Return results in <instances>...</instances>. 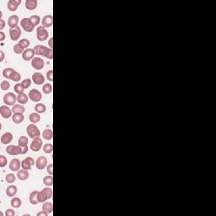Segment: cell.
<instances>
[{
  "label": "cell",
  "instance_id": "cell-1",
  "mask_svg": "<svg viewBox=\"0 0 216 216\" xmlns=\"http://www.w3.org/2000/svg\"><path fill=\"white\" fill-rule=\"evenodd\" d=\"M34 51L36 55H41L43 57H46L48 59H53V52L52 48L46 47L45 46H41V45H36L34 47Z\"/></svg>",
  "mask_w": 216,
  "mask_h": 216
},
{
  "label": "cell",
  "instance_id": "cell-2",
  "mask_svg": "<svg viewBox=\"0 0 216 216\" xmlns=\"http://www.w3.org/2000/svg\"><path fill=\"white\" fill-rule=\"evenodd\" d=\"M53 189L50 188H44L43 190H41L38 193V198H39L40 203H44L47 199L52 198H53Z\"/></svg>",
  "mask_w": 216,
  "mask_h": 216
},
{
  "label": "cell",
  "instance_id": "cell-3",
  "mask_svg": "<svg viewBox=\"0 0 216 216\" xmlns=\"http://www.w3.org/2000/svg\"><path fill=\"white\" fill-rule=\"evenodd\" d=\"M26 132L27 134L33 139L36 138H39V136H40V131H39L38 128L34 123H31V124L27 126Z\"/></svg>",
  "mask_w": 216,
  "mask_h": 216
},
{
  "label": "cell",
  "instance_id": "cell-4",
  "mask_svg": "<svg viewBox=\"0 0 216 216\" xmlns=\"http://www.w3.org/2000/svg\"><path fill=\"white\" fill-rule=\"evenodd\" d=\"M49 36L48 31L47 30V29L43 26H39L36 30V36L38 41H44L47 39Z\"/></svg>",
  "mask_w": 216,
  "mask_h": 216
},
{
  "label": "cell",
  "instance_id": "cell-5",
  "mask_svg": "<svg viewBox=\"0 0 216 216\" xmlns=\"http://www.w3.org/2000/svg\"><path fill=\"white\" fill-rule=\"evenodd\" d=\"M17 100V97L15 96V95L12 92L7 93L4 96H3V101L7 106H14L15 101Z\"/></svg>",
  "mask_w": 216,
  "mask_h": 216
},
{
  "label": "cell",
  "instance_id": "cell-6",
  "mask_svg": "<svg viewBox=\"0 0 216 216\" xmlns=\"http://www.w3.org/2000/svg\"><path fill=\"white\" fill-rule=\"evenodd\" d=\"M6 152H7V154L10 155H21L22 147H20V146H16V145H9V146L6 148Z\"/></svg>",
  "mask_w": 216,
  "mask_h": 216
},
{
  "label": "cell",
  "instance_id": "cell-7",
  "mask_svg": "<svg viewBox=\"0 0 216 216\" xmlns=\"http://www.w3.org/2000/svg\"><path fill=\"white\" fill-rule=\"evenodd\" d=\"M20 25L22 28L26 31V32H31L34 30L35 26L33 25V23L31 22V20H30V18H24L21 21H20Z\"/></svg>",
  "mask_w": 216,
  "mask_h": 216
},
{
  "label": "cell",
  "instance_id": "cell-8",
  "mask_svg": "<svg viewBox=\"0 0 216 216\" xmlns=\"http://www.w3.org/2000/svg\"><path fill=\"white\" fill-rule=\"evenodd\" d=\"M29 98L34 102H38V101H41L42 95L39 90H37L36 89H33L29 92Z\"/></svg>",
  "mask_w": 216,
  "mask_h": 216
},
{
  "label": "cell",
  "instance_id": "cell-9",
  "mask_svg": "<svg viewBox=\"0 0 216 216\" xmlns=\"http://www.w3.org/2000/svg\"><path fill=\"white\" fill-rule=\"evenodd\" d=\"M44 60L41 57H34L31 61V66L36 70H41L44 68Z\"/></svg>",
  "mask_w": 216,
  "mask_h": 216
},
{
  "label": "cell",
  "instance_id": "cell-10",
  "mask_svg": "<svg viewBox=\"0 0 216 216\" xmlns=\"http://www.w3.org/2000/svg\"><path fill=\"white\" fill-rule=\"evenodd\" d=\"M9 36L12 41H18L21 36V30L19 26L11 28L9 30Z\"/></svg>",
  "mask_w": 216,
  "mask_h": 216
},
{
  "label": "cell",
  "instance_id": "cell-11",
  "mask_svg": "<svg viewBox=\"0 0 216 216\" xmlns=\"http://www.w3.org/2000/svg\"><path fill=\"white\" fill-rule=\"evenodd\" d=\"M42 144H43V142H42V140L40 138H34L33 141H32V143H31V144H30V149L34 152H38L41 149Z\"/></svg>",
  "mask_w": 216,
  "mask_h": 216
},
{
  "label": "cell",
  "instance_id": "cell-12",
  "mask_svg": "<svg viewBox=\"0 0 216 216\" xmlns=\"http://www.w3.org/2000/svg\"><path fill=\"white\" fill-rule=\"evenodd\" d=\"M47 165V159L45 156H40L36 161V166L38 170H43Z\"/></svg>",
  "mask_w": 216,
  "mask_h": 216
},
{
  "label": "cell",
  "instance_id": "cell-13",
  "mask_svg": "<svg viewBox=\"0 0 216 216\" xmlns=\"http://www.w3.org/2000/svg\"><path fill=\"white\" fill-rule=\"evenodd\" d=\"M36 163V161L31 158V157H27L26 159H25L23 161L21 162V166H22V169L24 170H30L31 166Z\"/></svg>",
  "mask_w": 216,
  "mask_h": 216
},
{
  "label": "cell",
  "instance_id": "cell-14",
  "mask_svg": "<svg viewBox=\"0 0 216 216\" xmlns=\"http://www.w3.org/2000/svg\"><path fill=\"white\" fill-rule=\"evenodd\" d=\"M36 55L35 53V51L34 49H31V48H27L25 50V52L22 53V57L24 60L26 61H29V60H31L34 58V56Z\"/></svg>",
  "mask_w": 216,
  "mask_h": 216
},
{
  "label": "cell",
  "instance_id": "cell-15",
  "mask_svg": "<svg viewBox=\"0 0 216 216\" xmlns=\"http://www.w3.org/2000/svg\"><path fill=\"white\" fill-rule=\"evenodd\" d=\"M20 3H21V0H9L8 2V9L9 11H15L17 10Z\"/></svg>",
  "mask_w": 216,
  "mask_h": 216
},
{
  "label": "cell",
  "instance_id": "cell-16",
  "mask_svg": "<svg viewBox=\"0 0 216 216\" xmlns=\"http://www.w3.org/2000/svg\"><path fill=\"white\" fill-rule=\"evenodd\" d=\"M32 81L37 84V85H40V84H42L45 81V78L44 76L40 74V73H35L33 75H32Z\"/></svg>",
  "mask_w": 216,
  "mask_h": 216
},
{
  "label": "cell",
  "instance_id": "cell-17",
  "mask_svg": "<svg viewBox=\"0 0 216 216\" xmlns=\"http://www.w3.org/2000/svg\"><path fill=\"white\" fill-rule=\"evenodd\" d=\"M53 17L51 14L46 15L43 19H42V26L45 28H49L53 26Z\"/></svg>",
  "mask_w": 216,
  "mask_h": 216
},
{
  "label": "cell",
  "instance_id": "cell-18",
  "mask_svg": "<svg viewBox=\"0 0 216 216\" xmlns=\"http://www.w3.org/2000/svg\"><path fill=\"white\" fill-rule=\"evenodd\" d=\"M0 114L3 118H9L12 116V110L7 106H2L0 107Z\"/></svg>",
  "mask_w": 216,
  "mask_h": 216
},
{
  "label": "cell",
  "instance_id": "cell-19",
  "mask_svg": "<svg viewBox=\"0 0 216 216\" xmlns=\"http://www.w3.org/2000/svg\"><path fill=\"white\" fill-rule=\"evenodd\" d=\"M18 24H19V17L17 15H11L8 19V25L10 27V29L17 27Z\"/></svg>",
  "mask_w": 216,
  "mask_h": 216
},
{
  "label": "cell",
  "instance_id": "cell-20",
  "mask_svg": "<svg viewBox=\"0 0 216 216\" xmlns=\"http://www.w3.org/2000/svg\"><path fill=\"white\" fill-rule=\"evenodd\" d=\"M38 193L39 191H33L30 195V203L32 205H36L40 203L39 198H38Z\"/></svg>",
  "mask_w": 216,
  "mask_h": 216
},
{
  "label": "cell",
  "instance_id": "cell-21",
  "mask_svg": "<svg viewBox=\"0 0 216 216\" xmlns=\"http://www.w3.org/2000/svg\"><path fill=\"white\" fill-rule=\"evenodd\" d=\"M20 161L18 159H13L9 163V169L13 171H18L20 168Z\"/></svg>",
  "mask_w": 216,
  "mask_h": 216
},
{
  "label": "cell",
  "instance_id": "cell-22",
  "mask_svg": "<svg viewBox=\"0 0 216 216\" xmlns=\"http://www.w3.org/2000/svg\"><path fill=\"white\" fill-rule=\"evenodd\" d=\"M24 119H25V117L23 113H14V115L12 116V121L16 124L21 123L24 121Z\"/></svg>",
  "mask_w": 216,
  "mask_h": 216
},
{
  "label": "cell",
  "instance_id": "cell-23",
  "mask_svg": "<svg viewBox=\"0 0 216 216\" xmlns=\"http://www.w3.org/2000/svg\"><path fill=\"white\" fill-rule=\"evenodd\" d=\"M13 139V135L11 133H5L1 137V143L3 144H9Z\"/></svg>",
  "mask_w": 216,
  "mask_h": 216
},
{
  "label": "cell",
  "instance_id": "cell-24",
  "mask_svg": "<svg viewBox=\"0 0 216 216\" xmlns=\"http://www.w3.org/2000/svg\"><path fill=\"white\" fill-rule=\"evenodd\" d=\"M29 172L26 170H20V171H18V173H17V177L20 180V181H26L29 178Z\"/></svg>",
  "mask_w": 216,
  "mask_h": 216
},
{
  "label": "cell",
  "instance_id": "cell-25",
  "mask_svg": "<svg viewBox=\"0 0 216 216\" xmlns=\"http://www.w3.org/2000/svg\"><path fill=\"white\" fill-rule=\"evenodd\" d=\"M37 7L36 0H26V8L28 10H34Z\"/></svg>",
  "mask_w": 216,
  "mask_h": 216
},
{
  "label": "cell",
  "instance_id": "cell-26",
  "mask_svg": "<svg viewBox=\"0 0 216 216\" xmlns=\"http://www.w3.org/2000/svg\"><path fill=\"white\" fill-rule=\"evenodd\" d=\"M42 210L47 212V214H51L53 211V204L50 202H46L42 205Z\"/></svg>",
  "mask_w": 216,
  "mask_h": 216
},
{
  "label": "cell",
  "instance_id": "cell-27",
  "mask_svg": "<svg viewBox=\"0 0 216 216\" xmlns=\"http://www.w3.org/2000/svg\"><path fill=\"white\" fill-rule=\"evenodd\" d=\"M17 193V187L11 185L9 187H8L6 189V194L9 197H14L15 194Z\"/></svg>",
  "mask_w": 216,
  "mask_h": 216
},
{
  "label": "cell",
  "instance_id": "cell-28",
  "mask_svg": "<svg viewBox=\"0 0 216 216\" xmlns=\"http://www.w3.org/2000/svg\"><path fill=\"white\" fill-rule=\"evenodd\" d=\"M29 118H30V122L35 124V123H37V122L40 121L41 117H40L39 113H37V112H33V113H31V114L30 115Z\"/></svg>",
  "mask_w": 216,
  "mask_h": 216
},
{
  "label": "cell",
  "instance_id": "cell-29",
  "mask_svg": "<svg viewBox=\"0 0 216 216\" xmlns=\"http://www.w3.org/2000/svg\"><path fill=\"white\" fill-rule=\"evenodd\" d=\"M28 96H27L26 94L25 93H22V94H20L18 95L17 96V101L19 103H20L21 105H24V104H26L27 101H28Z\"/></svg>",
  "mask_w": 216,
  "mask_h": 216
},
{
  "label": "cell",
  "instance_id": "cell-30",
  "mask_svg": "<svg viewBox=\"0 0 216 216\" xmlns=\"http://www.w3.org/2000/svg\"><path fill=\"white\" fill-rule=\"evenodd\" d=\"M22 203H21V200L20 198H17V197H14L11 199V206L14 209H18L21 206Z\"/></svg>",
  "mask_w": 216,
  "mask_h": 216
},
{
  "label": "cell",
  "instance_id": "cell-31",
  "mask_svg": "<svg viewBox=\"0 0 216 216\" xmlns=\"http://www.w3.org/2000/svg\"><path fill=\"white\" fill-rule=\"evenodd\" d=\"M42 136L45 139L47 140H51L53 138V130L52 129H49V128H47L43 131L42 133Z\"/></svg>",
  "mask_w": 216,
  "mask_h": 216
},
{
  "label": "cell",
  "instance_id": "cell-32",
  "mask_svg": "<svg viewBox=\"0 0 216 216\" xmlns=\"http://www.w3.org/2000/svg\"><path fill=\"white\" fill-rule=\"evenodd\" d=\"M35 110L37 113H44L47 111V107L42 103H37L35 107Z\"/></svg>",
  "mask_w": 216,
  "mask_h": 216
},
{
  "label": "cell",
  "instance_id": "cell-33",
  "mask_svg": "<svg viewBox=\"0 0 216 216\" xmlns=\"http://www.w3.org/2000/svg\"><path fill=\"white\" fill-rule=\"evenodd\" d=\"M26 109L21 105H14L12 107V111L14 113H24Z\"/></svg>",
  "mask_w": 216,
  "mask_h": 216
},
{
  "label": "cell",
  "instance_id": "cell-34",
  "mask_svg": "<svg viewBox=\"0 0 216 216\" xmlns=\"http://www.w3.org/2000/svg\"><path fill=\"white\" fill-rule=\"evenodd\" d=\"M15 70L14 69H13V68H5L3 71V77L5 78V79H10V76H11V74L14 72Z\"/></svg>",
  "mask_w": 216,
  "mask_h": 216
},
{
  "label": "cell",
  "instance_id": "cell-35",
  "mask_svg": "<svg viewBox=\"0 0 216 216\" xmlns=\"http://www.w3.org/2000/svg\"><path fill=\"white\" fill-rule=\"evenodd\" d=\"M43 182L46 186L47 187H51L53 185V177L50 175V176H45L43 178Z\"/></svg>",
  "mask_w": 216,
  "mask_h": 216
},
{
  "label": "cell",
  "instance_id": "cell-36",
  "mask_svg": "<svg viewBox=\"0 0 216 216\" xmlns=\"http://www.w3.org/2000/svg\"><path fill=\"white\" fill-rule=\"evenodd\" d=\"M19 146L20 147H26V146H28V138L26 136H21L20 138H19Z\"/></svg>",
  "mask_w": 216,
  "mask_h": 216
},
{
  "label": "cell",
  "instance_id": "cell-37",
  "mask_svg": "<svg viewBox=\"0 0 216 216\" xmlns=\"http://www.w3.org/2000/svg\"><path fill=\"white\" fill-rule=\"evenodd\" d=\"M14 91H15L17 94H19V95L24 93V90H25V88L23 87L22 84H20V83L16 84L14 85Z\"/></svg>",
  "mask_w": 216,
  "mask_h": 216
},
{
  "label": "cell",
  "instance_id": "cell-38",
  "mask_svg": "<svg viewBox=\"0 0 216 216\" xmlns=\"http://www.w3.org/2000/svg\"><path fill=\"white\" fill-rule=\"evenodd\" d=\"M42 90L45 94H50L52 91H53V85L51 84H46L43 85V88H42Z\"/></svg>",
  "mask_w": 216,
  "mask_h": 216
},
{
  "label": "cell",
  "instance_id": "cell-39",
  "mask_svg": "<svg viewBox=\"0 0 216 216\" xmlns=\"http://www.w3.org/2000/svg\"><path fill=\"white\" fill-rule=\"evenodd\" d=\"M43 150L47 154H51L53 151V144H45L44 147H43Z\"/></svg>",
  "mask_w": 216,
  "mask_h": 216
},
{
  "label": "cell",
  "instance_id": "cell-40",
  "mask_svg": "<svg viewBox=\"0 0 216 216\" xmlns=\"http://www.w3.org/2000/svg\"><path fill=\"white\" fill-rule=\"evenodd\" d=\"M20 79H21V75H20L18 72H16V71H14V72L11 74V76H10V80L14 81V82L20 81Z\"/></svg>",
  "mask_w": 216,
  "mask_h": 216
},
{
  "label": "cell",
  "instance_id": "cell-41",
  "mask_svg": "<svg viewBox=\"0 0 216 216\" xmlns=\"http://www.w3.org/2000/svg\"><path fill=\"white\" fill-rule=\"evenodd\" d=\"M30 20H31V22L33 23V25L35 26H38L39 23H40V20H41V19H40V17L38 15H32V16H30Z\"/></svg>",
  "mask_w": 216,
  "mask_h": 216
},
{
  "label": "cell",
  "instance_id": "cell-42",
  "mask_svg": "<svg viewBox=\"0 0 216 216\" xmlns=\"http://www.w3.org/2000/svg\"><path fill=\"white\" fill-rule=\"evenodd\" d=\"M24 47H22L20 44H16V45H14V52L15 53L17 54H21L23 53L25 51H24Z\"/></svg>",
  "mask_w": 216,
  "mask_h": 216
},
{
  "label": "cell",
  "instance_id": "cell-43",
  "mask_svg": "<svg viewBox=\"0 0 216 216\" xmlns=\"http://www.w3.org/2000/svg\"><path fill=\"white\" fill-rule=\"evenodd\" d=\"M15 181V176L12 173H9L6 176V182L8 183H13Z\"/></svg>",
  "mask_w": 216,
  "mask_h": 216
},
{
  "label": "cell",
  "instance_id": "cell-44",
  "mask_svg": "<svg viewBox=\"0 0 216 216\" xmlns=\"http://www.w3.org/2000/svg\"><path fill=\"white\" fill-rule=\"evenodd\" d=\"M19 44H20L22 47L26 48L27 49V47H29V46H30V41H29L28 39H21V40L20 41Z\"/></svg>",
  "mask_w": 216,
  "mask_h": 216
},
{
  "label": "cell",
  "instance_id": "cell-45",
  "mask_svg": "<svg viewBox=\"0 0 216 216\" xmlns=\"http://www.w3.org/2000/svg\"><path fill=\"white\" fill-rule=\"evenodd\" d=\"M9 87H10V84L8 81H2V83H1V89L3 90H7L9 89Z\"/></svg>",
  "mask_w": 216,
  "mask_h": 216
},
{
  "label": "cell",
  "instance_id": "cell-46",
  "mask_svg": "<svg viewBox=\"0 0 216 216\" xmlns=\"http://www.w3.org/2000/svg\"><path fill=\"white\" fill-rule=\"evenodd\" d=\"M21 84H22V85H23V87H24L25 89H27V88H29V87L30 86V84H31V80H30V79H26V80H24L22 81Z\"/></svg>",
  "mask_w": 216,
  "mask_h": 216
},
{
  "label": "cell",
  "instance_id": "cell-47",
  "mask_svg": "<svg viewBox=\"0 0 216 216\" xmlns=\"http://www.w3.org/2000/svg\"><path fill=\"white\" fill-rule=\"evenodd\" d=\"M7 165V159L3 155H0V166L4 167Z\"/></svg>",
  "mask_w": 216,
  "mask_h": 216
},
{
  "label": "cell",
  "instance_id": "cell-48",
  "mask_svg": "<svg viewBox=\"0 0 216 216\" xmlns=\"http://www.w3.org/2000/svg\"><path fill=\"white\" fill-rule=\"evenodd\" d=\"M47 173L51 176L53 175V164H50L47 165Z\"/></svg>",
  "mask_w": 216,
  "mask_h": 216
},
{
  "label": "cell",
  "instance_id": "cell-49",
  "mask_svg": "<svg viewBox=\"0 0 216 216\" xmlns=\"http://www.w3.org/2000/svg\"><path fill=\"white\" fill-rule=\"evenodd\" d=\"M47 78L49 81H53V70H49L47 73Z\"/></svg>",
  "mask_w": 216,
  "mask_h": 216
},
{
  "label": "cell",
  "instance_id": "cell-50",
  "mask_svg": "<svg viewBox=\"0 0 216 216\" xmlns=\"http://www.w3.org/2000/svg\"><path fill=\"white\" fill-rule=\"evenodd\" d=\"M14 215H15V212H14L13 209H7V211H6V216H14Z\"/></svg>",
  "mask_w": 216,
  "mask_h": 216
},
{
  "label": "cell",
  "instance_id": "cell-51",
  "mask_svg": "<svg viewBox=\"0 0 216 216\" xmlns=\"http://www.w3.org/2000/svg\"><path fill=\"white\" fill-rule=\"evenodd\" d=\"M4 26H5V22L3 19H1L0 20V30H3Z\"/></svg>",
  "mask_w": 216,
  "mask_h": 216
},
{
  "label": "cell",
  "instance_id": "cell-52",
  "mask_svg": "<svg viewBox=\"0 0 216 216\" xmlns=\"http://www.w3.org/2000/svg\"><path fill=\"white\" fill-rule=\"evenodd\" d=\"M29 149H28V146H26V147H22V152H21V155H25L26 153L28 152Z\"/></svg>",
  "mask_w": 216,
  "mask_h": 216
},
{
  "label": "cell",
  "instance_id": "cell-53",
  "mask_svg": "<svg viewBox=\"0 0 216 216\" xmlns=\"http://www.w3.org/2000/svg\"><path fill=\"white\" fill-rule=\"evenodd\" d=\"M47 212H45V211H41V212H39V213H37V216H47Z\"/></svg>",
  "mask_w": 216,
  "mask_h": 216
},
{
  "label": "cell",
  "instance_id": "cell-54",
  "mask_svg": "<svg viewBox=\"0 0 216 216\" xmlns=\"http://www.w3.org/2000/svg\"><path fill=\"white\" fill-rule=\"evenodd\" d=\"M4 38H5V35H4V33L3 32H0V41H3V40H4Z\"/></svg>",
  "mask_w": 216,
  "mask_h": 216
},
{
  "label": "cell",
  "instance_id": "cell-55",
  "mask_svg": "<svg viewBox=\"0 0 216 216\" xmlns=\"http://www.w3.org/2000/svg\"><path fill=\"white\" fill-rule=\"evenodd\" d=\"M0 55H1V58H0V62L3 61V58H4V53L3 51H0Z\"/></svg>",
  "mask_w": 216,
  "mask_h": 216
},
{
  "label": "cell",
  "instance_id": "cell-56",
  "mask_svg": "<svg viewBox=\"0 0 216 216\" xmlns=\"http://www.w3.org/2000/svg\"><path fill=\"white\" fill-rule=\"evenodd\" d=\"M53 38H51L50 40H49V42H48V44H49V47L53 49Z\"/></svg>",
  "mask_w": 216,
  "mask_h": 216
}]
</instances>
